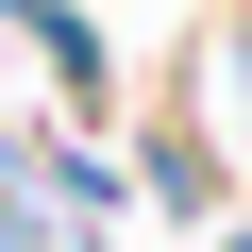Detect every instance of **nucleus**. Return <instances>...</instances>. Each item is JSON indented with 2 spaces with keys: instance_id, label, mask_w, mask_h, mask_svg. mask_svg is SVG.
I'll use <instances>...</instances> for the list:
<instances>
[{
  "instance_id": "obj_1",
  "label": "nucleus",
  "mask_w": 252,
  "mask_h": 252,
  "mask_svg": "<svg viewBox=\"0 0 252 252\" xmlns=\"http://www.w3.org/2000/svg\"><path fill=\"white\" fill-rule=\"evenodd\" d=\"M0 252H84V235L34 202V168H17V152H0Z\"/></svg>"
}]
</instances>
